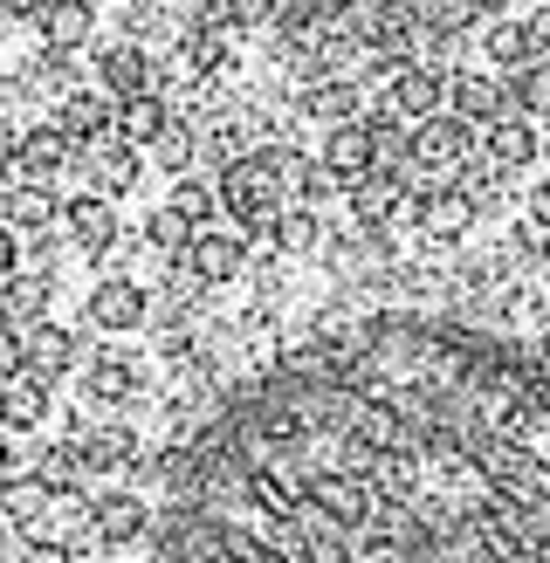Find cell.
Instances as JSON below:
<instances>
[{"mask_svg": "<svg viewBox=\"0 0 550 563\" xmlns=\"http://www.w3.org/2000/svg\"><path fill=\"white\" fill-rule=\"evenodd\" d=\"M82 317H90V330H103V336H131L138 323H152V296H145L138 275H110V282L90 289Z\"/></svg>", "mask_w": 550, "mask_h": 563, "instance_id": "obj_4", "label": "cell"}, {"mask_svg": "<svg viewBox=\"0 0 550 563\" xmlns=\"http://www.w3.org/2000/svg\"><path fill=\"white\" fill-rule=\"evenodd\" d=\"M48 412H55V385L48 378L21 372V378L0 385V433H42Z\"/></svg>", "mask_w": 550, "mask_h": 563, "instance_id": "obj_13", "label": "cell"}, {"mask_svg": "<svg viewBox=\"0 0 550 563\" xmlns=\"http://www.w3.org/2000/svg\"><path fill=\"white\" fill-rule=\"evenodd\" d=\"M503 179H509V173H495L488 158H475V165H468V173H461L454 186H461V192H468V200H475L482 213H495V207H503Z\"/></svg>", "mask_w": 550, "mask_h": 563, "instance_id": "obj_33", "label": "cell"}, {"mask_svg": "<svg viewBox=\"0 0 550 563\" xmlns=\"http://www.w3.org/2000/svg\"><path fill=\"white\" fill-rule=\"evenodd\" d=\"M97 82H103L118 103H124V97H145V90H152L145 48H138V42H103V48H97Z\"/></svg>", "mask_w": 550, "mask_h": 563, "instance_id": "obj_18", "label": "cell"}, {"mask_svg": "<svg viewBox=\"0 0 550 563\" xmlns=\"http://www.w3.org/2000/svg\"><path fill=\"white\" fill-rule=\"evenodd\" d=\"M289 192H296V207H323L338 192V179H330L323 158H289Z\"/></svg>", "mask_w": 550, "mask_h": 563, "instance_id": "obj_31", "label": "cell"}, {"mask_svg": "<svg viewBox=\"0 0 550 563\" xmlns=\"http://www.w3.org/2000/svg\"><path fill=\"white\" fill-rule=\"evenodd\" d=\"M482 55L495 69H530V63H543V48H537V35H530V21H509V14H495L488 27H482Z\"/></svg>", "mask_w": 550, "mask_h": 563, "instance_id": "obj_22", "label": "cell"}, {"mask_svg": "<svg viewBox=\"0 0 550 563\" xmlns=\"http://www.w3.org/2000/svg\"><path fill=\"white\" fill-rule=\"evenodd\" d=\"M165 131H173V103H165L158 90L124 97V103H118V137H124V145H145V152H152Z\"/></svg>", "mask_w": 550, "mask_h": 563, "instance_id": "obj_23", "label": "cell"}, {"mask_svg": "<svg viewBox=\"0 0 550 563\" xmlns=\"http://www.w3.org/2000/svg\"><path fill=\"white\" fill-rule=\"evenodd\" d=\"M522 213H530L537 228H550V179H537V186H530V207H522Z\"/></svg>", "mask_w": 550, "mask_h": 563, "instance_id": "obj_40", "label": "cell"}, {"mask_svg": "<svg viewBox=\"0 0 550 563\" xmlns=\"http://www.w3.org/2000/svg\"><path fill=\"white\" fill-rule=\"evenodd\" d=\"M124 550L103 537V529H76V537L63 543V563H118Z\"/></svg>", "mask_w": 550, "mask_h": 563, "instance_id": "obj_35", "label": "cell"}, {"mask_svg": "<svg viewBox=\"0 0 550 563\" xmlns=\"http://www.w3.org/2000/svg\"><path fill=\"white\" fill-rule=\"evenodd\" d=\"M14 158H21V131L0 118V173H14Z\"/></svg>", "mask_w": 550, "mask_h": 563, "instance_id": "obj_39", "label": "cell"}, {"mask_svg": "<svg viewBox=\"0 0 550 563\" xmlns=\"http://www.w3.org/2000/svg\"><path fill=\"white\" fill-rule=\"evenodd\" d=\"M82 474H131L138 467V427H82Z\"/></svg>", "mask_w": 550, "mask_h": 563, "instance_id": "obj_21", "label": "cell"}, {"mask_svg": "<svg viewBox=\"0 0 550 563\" xmlns=\"http://www.w3.org/2000/svg\"><path fill=\"white\" fill-rule=\"evenodd\" d=\"M0 220H8L14 234H48V228H55L48 186H14V192H0Z\"/></svg>", "mask_w": 550, "mask_h": 563, "instance_id": "obj_28", "label": "cell"}, {"mask_svg": "<svg viewBox=\"0 0 550 563\" xmlns=\"http://www.w3.org/2000/svg\"><path fill=\"white\" fill-rule=\"evenodd\" d=\"M296 110L338 131V124H358V118H365V97H358V82H344V76H310V82L296 90Z\"/></svg>", "mask_w": 550, "mask_h": 563, "instance_id": "obj_14", "label": "cell"}, {"mask_svg": "<svg viewBox=\"0 0 550 563\" xmlns=\"http://www.w3.org/2000/svg\"><path fill=\"white\" fill-rule=\"evenodd\" d=\"M138 385H145V364H138L131 351L103 344V351H90V357H82V406H90V412H103V406H124Z\"/></svg>", "mask_w": 550, "mask_h": 563, "instance_id": "obj_6", "label": "cell"}, {"mask_svg": "<svg viewBox=\"0 0 550 563\" xmlns=\"http://www.w3.org/2000/svg\"><path fill=\"white\" fill-rule=\"evenodd\" d=\"M28 372L35 378H63V372H82V336L69 323H35L28 330Z\"/></svg>", "mask_w": 550, "mask_h": 563, "instance_id": "obj_16", "label": "cell"}, {"mask_svg": "<svg viewBox=\"0 0 550 563\" xmlns=\"http://www.w3.org/2000/svg\"><path fill=\"white\" fill-rule=\"evenodd\" d=\"M55 8V0H0V14H8V21H42Z\"/></svg>", "mask_w": 550, "mask_h": 563, "instance_id": "obj_38", "label": "cell"}, {"mask_svg": "<svg viewBox=\"0 0 550 563\" xmlns=\"http://www.w3.org/2000/svg\"><path fill=\"white\" fill-rule=\"evenodd\" d=\"M537 152H543V137H537L530 118H503V124L482 131V158L495 165V173H530Z\"/></svg>", "mask_w": 550, "mask_h": 563, "instance_id": "obj_17", "label": "cell"}, {"mask_svg": "<svg viewBox=\"0 0 550 563\" xmlns=\"http://www.w3.org/2000/svg\"><path fill=\"white\" fill-rule=\"evenodd\" d=\"M152 158L165 165V173H179V179H186V165H193V124H186V118H173V131H165L158 145H152Z\"/></svg>", "mask_w": 550, "mask_h": 563, "instance_id": "obj_34", "label": "cell"}, {"mask_svg": "<svg viewBox=\"0 0 550 563\" xmlns=\"http://www.w3.org/2000/svg\"><path fill=\"white\" fill-rule=\"evenodd\" d=\"M69 137L55 131V124H35V131H21V158H14V173H21V186H55V173L69 165Z\"/></svg>", "mask_w": 550, "mask_h": 563, "instance_id": "obj_19", "label": "cell"}, {"mask_svg": "<svg viewBox=\"0 0 550 563\" xmlns=\"http://www.w3.org/2000/svg\"><path fill=\"white\" fill-rule=\"evenodd\" d=\"M8 474H21V467H14V446H8V433H0V482H8Z\"/></svg>", "mask_w": 550, "mask_h": 563, "instance_id": "obj_41", "label": "cell"}, {"mask_svg": "<svg viewBox=\"0 0 550 563\" xmlns=\"http://www.w3.org/2000/svg\"><path fill=\"white\" fill-rule=\"evenodd\" d=\"M0 563H14V556H8V543H0Z\"/></svg>", "mask_w": 550, "mask_h": 563, "instance_id": "obj_43", "label": "cell"}, {"mask_svg": "<svg viewBox=\"0 0 550 563\" xmlns=\"http://www.w3.org/2000/svg\"><path fill=\"white\" fill-rule=\"evenodd\" d=\"M317 158L330 165V179H338L344 192H351L358 179H372V173H378V145H372L365 118H358V124H338V131H323V152H317Z\"/></svg>", "mask_w": 550, "mask_h": 563, "instance_id": "obj_12", "label": "cell"}, {"mask_svg": "<svg viewBox=\"0 0 550 563\" xmlns=\"http://www.w3.org/2000/svg\"><path fill=\"white\" fill-rule=\"evenodd\" d=\"M152 474L145 563H550V364L351 317L268 357Z\"/></svg>", "mask_w": 550, "mask_h": 563, "instance_id": "obj_1", "label": "cell"}, {"mask_svg": "<svg viewBox=\"0 0 550 563\" xmlns=\"http://www.w3.org/2000/svg\"><path fill=\"white\" fill-rule=\"evenodd\" d=\"M475 152H482V137H475V124H461L454 110H440V118H427V124H413V165H420L427 179H461L468 165H475Z\"/></svg>", "mask_w": 550, "mask_h": 563, "instance_id": "obj_3", "label": "cell"}, {"mask_svg": "<svg viewBox=\"0 0 550 563\" xmlns=\"http://www.w3.org/2000/svg\"><path fill=\"white\" fill-rule=\"evenodd\" d=\"M448 90H454V76H448V69H433V63H406V69L393 76V90H385V103H393L406 124H427V118H440Z\"/></svg>", "mask_w": 550, "mask_h": 563, "instance_id": "obj_10", "label": "cell"}, {"mask_svg": "<svg viewBox=\"0 0 550 563\" xmlns=\"http://www.w3.org/2000/svg\"><path fill=\"white\" fill-rule=\"evenodd\" d=\"M152 522H158V509H152V501L138 495L131 482H110V488L97 495V529H103V537L118 543V550L145 543V537H152Z\"/></svg>", "mask_w": 550, "mask_h": 563, "instance_id": "obj_9", "label": "cell"}, {"mask_svg": "<svg viewBox=\"0 0 550 563\" xmlns=\"http://www.w3.org/2000/svg\"><path fill=\"white\" fill-rule=\"evenodd\" d=\"M509 103H516V118H550V63H530V69H516L509 76Z\"/></svg>", "mask_w": 550, "mask_h": 563, "instance_id": "obj_30", "label": "cell"}, {"mask_svg": "<svg viewBox=\"0 0 550 563\" xmlns=\"http://www.w3.org/2000/svg\"><path fill=\"white\" fill-rule=\"evenodd\" d=\"M475 220H482V207L468 200L461 186H440V192H433V207H427V241L454 247V241H468V234H475Z\"/></svg>", "mask_w": 550, "mask_h": 563, "instance_id": "obj_25", "label": "cell"}, {"mask_svg": "<svg viewBox=\"0 0 550 563\" xmlns=\"http://www.w3.org/2000/svg\"><path fill=\"white\" fill-rule=\"evenodd\" d=\"M55 131L69 137V145H103L110 131H118V97L110 90H63V103H55Z\"/></svg>", "mask_w": 550, "mask_h": 563, "instance_id": "obj_8", "label": "cell"}, {"mask_svg": "<svg viewBox=\"0 0 550 563\" xmlns=\"http://www.w3.org/2000/svg\"><path fill=\"white\" fill-rule=\"evenodd\" d=\"M63 220H69V241L90 262H110L124 247V220H118V200H110V192H76L63 207Z\"/></svg>", "mask_w": 550, "mask_h": 563, "instance_id": "obj_5", "label": "cell"}, {"mask_svg": "<svg viewBox=\"0 0 550 563\" xmlns=\"http://www.w3.org/2000/svg\"><path fill=\"white\" fill-rule=\"evenodd\" d=\"M14 275H21V234L0 220V282H14Z\"/></svg>", "mask_w": 550, "mask_h": 563, "instance_id": "obj_37", "label": "cell"}, {"mask_svg": "<svg viewBox=\"0 0 550 563\" xmlns=\"http://www.w3.org/2000/svg\"><path fill=\"white\" fill-rule=\"evenodd\" d=\"M537 357L550 364V317H543V330H537Z\"/></svg>", "mask_w": 550, "mask_h": 563, "instance_id": "obj_42", "label": "cell"}, {"mask_svg": "<svg viewBox=\"0 0 550 563\" xmlns=\"http://www.w3.org/2000/svg\"><path fill=\"white\" fill-rule=\"evenodd\" d=\"M289 158L283 145H255L248 158H234L228 173H220V207H228V220L241 234L255 241H275V220H283V192H289Z\"/></svg>", "mask_w": 550, "mask_h": 563, "instance_id": "obj_2", "label": "cell"}, {"mask_svg": "<svg viewBox=\"0 0 550 563\" xmlns=\"http://www.w3.org/2000/svg\"><path fill=\"white\" fill-rule=\"evenodd\" d=\"M48 509H55V488L42 482L35 467H21V474H8V482H0V516H8L21 537H28L35 522H48Z\"/></svg>", "mask_w": 550, "mask_h": 563, "instance_id": "obj_20", "label": "cell"}, {"mask_svg": "<svg viewBox=\"0 0 550 563\" xmlns=\"http://www.w3.org/2000/svg\"><path fill=\"white\" fill-rule=\"evenodd\" d=\"M186 268L200 275L207 289H228V282H241V275H248V234H241V228H207L200 241H193Z\"/></svg>", "mask_w": 550, "mask_h": 563, "instance_id": "obj_11", "label": "cell"}, {"mask_svg": "<svg viewBox=\"0 0 550 563\" xmlns=\"http://www.w3.org/2000/svg\"><path fill=\"white\" fill-rule=\"evenodd\" d=\"M448 110L461 124H475V131H488V124H503V118H516V103H509V82H495L488 69H454V90H448Z\"/></svg>", "mask_w": 550, "mask_h": 563, "instance_id": "obj_7", "label": "cell"}, {"mask_svg": "<svg viewBox=\"0 0 550 563\" xmlns=\"http://www.w3.org/2000/svg\"><path fill=\"white\" fill-rule=\"evenodd\" d=\"M165 207H179L193 228L207 234V228H213V207H220V186H207V179H193V173H186V179L173 186V200H165Z\"/></svg>", "mask_w": 550, "mask_h": 563, "instance_id": "obj_32", "label": "cell"}, {"mask_svg": "<svg viewBox=\"0 0 550 563\" xmlns=\"http://www.w3.org/2000/svg\"><path fill=\"white\" fill-rule=\"evenodd\" d=\"M193 241H200V228H193L179 207H152V213H145V247H152L158 262H186Z\"/></svg>", "mask_w": 550, "mask_h": 563, "instance_id": "obj_26", "label": "cell"}, {"mask_svg": "<svg viewBox=\"0 0 550 563\" xmlns=\"http://www.w3.org/2000/svg\"><path fill=\"white\" fill-rule=\"evenodd\" d=\"M145 179V165H138V145H124L118 131L97 145V192H110V200H124V192Z\"/></svg>", "mask_w": 550, "mask_h": 563, "instance_id": "obj_27", "label": "cell"}, {"mask_svg": "<svg viewBox=\"0 0 550 563\" xmlns=\"http://www.w3.org/2000/svg\"><path fill=\"white\" fill-rule=\"evenodd\" d=\"M35 27H42V48H63V55H76L82 42L97 35V8H90V0H55V8H48Z\"/></svg>", "mask_w": 550, "mask_h": 563, "instance_id": "obj_24", "label": "cell"}, {"mask_svg": "<svg viewBox=\"0 0 550 563\" xmlns=\"http://www.w3.org/2000/svg\"><path fill=\"white\" fill-rule=\"evenodd\" d=\"M317 247H323V220H317V207H289L283 220H275V255L302 262V255H317Z\"/></svg>", "mask_w": 550, "mask_h": 563, "instance_id": "obj_29", "label": "cell"}, {"mask_svg": "<svg viewBox=\"0 0 550 563\" xmlns=\"http://www.w3.org/2000/svg\"><path fill=\"white\" fill-rule=\"evenodd\" d=\"M21 372H28V336L14 323H0V385L21 378Z\"/></svg>", "mask_w": 550, "mask_h": 563, "instance_id": "obj_36", "label": "cell"}, {"mask_svg": "<svg viewBox=\"0 0 550 563\" xmlns=\"http://www.w3.org/2000/svg\"><path fill=\"white\" fill-rule=\"evenodd\" d=\"M48 302H55V275L48 268H21L14 282H0V323H14V330L48 323Z\"/></svg>", "mask_w": 550, "mask_h": 563, "instance_id": "obj_15", "label": "cell"}]
</instances>
